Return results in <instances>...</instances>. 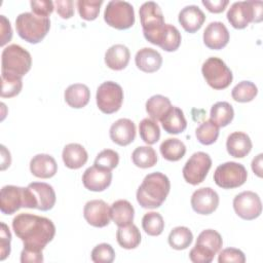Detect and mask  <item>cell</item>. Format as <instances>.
<instances>
[{
    "label": "cell",
    "mask_w": 263,
    "mask_h": 263,
    "mask_svg": "<svg viewBox=\"0 0 263 263\" xmlns=\"http://www.w3.org/2000/svg\"><path fill=\"white\" fill-rule=\"evenodd\" d=\"M12 229L24 247L41 251L55 234V226L51 220L29 213L16 215L12 220Z\"/></svg>",
    "instance_id": "obj_1"
},
{
    "label": "cell",
    "mask_w": 263,
    "mask_h": 263,
    "mask_svg": "<svg viewBox=\"0 0 263 263\" xmlns=\"http://www.w3.org/2000/svg\"><path fill=\"white\" fill-rule=\"evenodd\" d=\"M168 178L160 173L148 174L137 190V201L144 209L159 208L170 193Z\"/></svg>",
    "instance_id": "obj_2"
},
{
    "label": "cell",
    "mask_w": 263,
    "mask_h": 263,
    "mask_svg": "<svg viewBox=\"0 0 263 263\" xmlns=\"http://www.w3.org/2000/svg\"><path fill=\"white\" fill-rule=\"evenodd\" d=\"M139 14L145 39L159 46L166 27L161 8L156 2L148 1L141 5Z\"/></svg>",
    "instance_id": "obj_3"
},
{
    "label": "cell",
    "mask_w": 263,
    "mask_h": 263,
    "mask_svg": "<svg viewBox=\"0 0 263 263\" xmlns=\"http://www.w3.org/2000/svg\"><path fill=\"white\" fill-rule=\"evenodd\" d=\"M32 66V58L28 50L18 44L6 46L1 54V75L22 78Z\"/></svg>",
    "instance_id": "obj_4"
},
{
    "label": "cell",
    "mask_w": 263,
    "mask_h": 263,
    "mask_svg": "<svg viewBox=\"0 0 263 263\" xmlns=\"http://www.w3.org/2000/svg\"><path fill=\"white\" fill-rule=\"evenodd\" d=\"M15 28L18 36L29 43L40 42L50 28L49 17L38 16L33 12H23L16 16Z\"/></svg>",
    "instance_id": "obj_5"
},
{
    "label": "cell",
    "mask_w": 263,
    "mask_h": 263,
    "mask_svg": "<svg viewBox=\"0 0 263 263\" xmlns=\"http://www.w3.org/2000/svg\"><path fill=\"white\" fill-rule=\"evenodd\" d=\"M222 246L223 239L218 231L214 229L202 230L189 253V258L193 263H211Z\"/></svg>",
    "instance_id": "obj_6"
},
{
    "label": "cell",
    "mask_w": 263,
    "mask_h": 263,
    "mask_svg": "<svg viewBox=\"0 0 263 263\" xmlns=\"http://www.w3.org/2000/svg\"><path fill=\"white\" fill-rule=\"evenodd\" d=\"M261 1L234 2L227 11V20L235 29H245L250 23H259L263 17Z\"/></svg>",
    "instance_id": "obj_7"
},
{
    "label": "cell",
    "mask_w": 263,
    "mask_h": 263,
    "mask_svg": "<svg viewBox=\"0 0 263 263\" xmlns=\"http://www.w3.org/2000/svg\"><path fill=\"white\" fill-rule=\"evenodd\" d=\"M55 192L51 185L33 182L25 188V208L49 211L55 203Z\"/></svg>",
    "instance_id": "obj_8"
},
{
    "label": "cell",
    "mask_w": 263,
    "mask_h": 263,
    "mask_svg": "<svg viewBox=\"0 0 263 263\" xmlns=\"http://www.w3.org/2000/svg\"><path fill=\"white\" fill-rule=\"evenodd\" d=\"M201 73L206 83L214 89H224L230 85L233 79L231 70L223 60L211 57L204 61Z\"/></svg>",
    "instance_id": "obj_9"
},
{
    "label": "cell",
    "mask_w": 263,
    "mask_h": 263,
    "mask_svg": "<svg viewBox=\"0 0 263 263\" xmlns=\"http://www.w3.org/2000/svg\"><path fill=\"white\" fill-rule=\"evenodd\" d=\"M104 20L107 25L117 30L128 29L135 24L134 7L129 2L112 0L105 8Z\"/></svg>",
    "instance_id": "obj_10"
},
{
    "label": "cell",
    "mask_w": 263,
    "mask_h": 263,
    "mask_svg": "<svg viewBox=\"0 0 263 263\" xmlns=\"http://www.w3.org/2000/svg\"><path fill=\"white\" fill-rule=\"evenodd\" d=\"M248 178L246 167L238 162L227 161L217 166L214 173L215 183L223 189L237 188L245 184Z\"/></svg>",
    "instance_id": "obj_11"
},
{
    "label": "cell",
    "mask_w": 263,
    "mask_h": 263,
    "mask_svg": "<svg viewBox=\"0 0 263 263\" xmlns=\"http://www.w3.org/2000/svg\"><path fill=\"white\" fill-rule=\"evenodd\" d=\"M98 108L105 114L117 112L123 102L122 87L114 81H105L99 85L96 95Z\"/></svg>",
    "instance_id": "obj_12"
},
{
    "label": "cell",
    "mask_w": 263,
    "mask_h": 263,
    "mask_svg": "<svg viewBox=\"0 0 263 263\" xmlns=\"http://www.w3.org/2000/svg\"><path fill=\"white\" fill-rule=\"evenodd\" d=\"M212 166V159L205 152L198 151L193 153L186 161L183 167L184 180L191 184L197 185L203 182L210 168Z\"/></svg>",
    "instance_id": "obj_13"
},
{
    "label": "cell",
    "mask_w": 263,
    "mask_h": 263,
    "mask_svg": "<svg viewBox=\"0 0 263 263\" xmlns=\"http://www.w3.org/2000/svg\"><path fill=\"white\" fill-rule=\"evenodd\" d=\"M233 209L243 220H254L262 213V202L259 195L253 191H242L233 199Z\"/></svg>",
    "instance_id": "obj_14"
},
{
    "label": "cell",
    "mask_w": 263,
    "mask_h": 263,
    "mask_svg": "<svg viewBox=\"0 0 263 263\" xmlns=\"http://www.w3.org/2000/svg\"><path fill=\"white\" fill-rule=\"evenodd\" d=\"M219 205V195L211 187H202L195 190L191 196V206L200 215L214 213Z\"/></svg>",
    "instance_id": "obj_15"
},
{
    "label": "cell",
    "mask_w": 263,
    "mask_h": 263,
    "mask_svg": "<svg viewBox=\"0 0 263 263\" xmlns=\"http://www.w3.org/2000/svg\"><path fill=\"white\" fill-rule=\"evenodd\" d=\"M83 216L86 222L93 227H105L110 223V206L102 199H92L85 203Z\"/></svg>",
    "instance_id": "obj_16"
},
{
    "label": "cell",
    "mask_w": 263,
    "mask_h": 263,
    "mask_svg": "<svg viewBox=\"0 0 263 263\" xmlns=\"http://www.w3.org/2000/svg\"><path fill=\"white\" fill-rule=\"evenodd\" d=\"M25 208V188L14 185L2 187L0 192V210L4 215H11Z\"/></svg>",
    "instance_id": "obj_17"
},
{
    "label": "cell",
    "mask_w": 263,
    "mask_h": 263,
    "mask_svg": "<svg viewBox=\"0 0 263 263\" xmlns=\"http://www.w3.org/2000/svg\"><path fill=\"white\" fill-rule=\"evenodd\" d=\"M112 181L111 171L92 165L87 167L82 176L84 187L90 191L101 192L107 189Z\"/></svg>",
    "instance_id": "obj_18"
},
{
    "label": "cell",
    "mask_w": 263,
    "mask_h": 263,
    "mask_svg": "<svg viewBox=\"0 0 263 263\" xmlns=\"http://www.w3.org/2000/svg\"><path fill=\"white\" fill-rule=\"evenodd\" d=\"M229 32L221 22L210 23L203 32V43L210 49H222L229 41Z\"/></svg>",
    "instance_id": "obj_19"
},
{
    "label": "cell",
    "mask_w": 263,
    "mask_h": 263,
    "mask_svg": "<svg viewBox=\"0 0 263 263\" xmlns=\"http://www.w3.org/2000/svg\"><path fill=\"white\" fill-rule=\"evenodd\" d=\"M110 139L119 146L129 145L136 138V125L128 118H120L112 123L109 130Z\"/></svg>",
    "instance_id": "obj_20"
},
{
    "label": "cell",
    "mask_w": 263,
    "mask_h": 263,
    "mask_svg": "<svg viewBox=\"0 0 263 263\" xmlns=\"http://www.w3.org/2000/svg\"><path fill=\"white\" fill-rule=\"evenodd\" d=\"M178 20L186 32L195 33L203 25L205 15L198 6L187 5L179 12Z\"/></svg>",
    "instance_id": "obj_21"
},
{
    "label": "cell",
    "mask_w": 263,
    "mask_h": 263,
    "mask_svg": "<svg viewBox=\"0 0 263 263\" xmlns=\"http://www.w3.org/2000/svg\"><path fill=\"white\" fill-rule=\"evenodd\" d=\"M30 171L37 178L48 179L57 174L58 164L51 155L41 153L33 156L31 159Z\"/></svg>",
    "instance_id": "obj_22"
},
{
    "label": "cell",
    "mask_w": 263,
    "mask_h": 263,
    "mask_svg": "<svg viewBox=\"0 0 263 263\" xmlns=\"http://www.w3.org/2000/svg\"><path fill=\"white\" fill-rule=\"evenodd\" d=\"M135 63L138 69L146 73L156 72L162 65L161 54L151 47H144L137 51Z\"/></svg>",
    "instance_id": "obj_23"
},
{
    "label": "cell",
    "mask_w": 263,
    "mask_h": 263,
    "mask_svg": "<svg viewBox=\"0 0 263 263\" xmlns=\"http://www.w3.org/2000/svg\"><path fill=\"white\" fill-rule=\"evenodd\" d=\"M253 144L250 137L242 132H234L230 134L226 141L227 152L236 158L247 156L252 150Z\"/></svg>",
    "instance_id": "obj_24"
},
{
    "label": "cell",
    "mask_w": 263,
    "mask_h": 263,
    "mask_svg": "<svg viewBox=\"0 0 263 263\" xmlns=\"http://www.w3.org/2000/svg\"><path fill=\"white\" fill-rule=\"evenodd\" d=\"M62 158L67 167L71 170H77L86 163L88 154L82 145L77 143H70L64 147Z\"/></svg>",
    "instance_id": "obj_25"
},
{
    "label": "cell",
    "mask_w": 263,
    "mask_h": 263,
    "mask_svg": "<svg viewBox=\"0 0 263 263\" xmlns=\"http://www.w3.org/2000/svg\"><path fill=\"white\" fill-rule=\"evenodd\" d=\"M130 58L129 49L123 44H114L110 46L105 53V64L112 70L119 71L124 69Z\"/></svg>",
    "instance_id": "obj_26"
},
{
    "label": "cell",
    "mask_w": 263,
    "mask_h": 263,
    "mask_svg": "<svg viewBox=\"0 0 263 263\" xmlns=\"http://www.w3.org/2000/svg\"><path fill=\"white\" fill-rule=\"evenodd\" d=\"M66 103L75 109L85 107L90 99V90L87 85L82 83H74L69 85L64 93Z\"/></svg>",
    "instance_id": "obj_27"
},
{
    "label": "cell",
    "mask_w": 263,
    "mask_h": 263,
    "mask_svg": "<svg viewBox=\"0 0 263 263\" xmlns=\"http://www.w3.org/2000/svg\"><path fill=\"white\" fill-rule=\"evenodd\" d=\"M110 215L113 222L118 227H122L133 223L135 210L128 200L118 199L111 204Z\"/></svg>",
    "instance_id": "obj_28"
},
{
    "label": "cell",
    "mask_w": 263,
    "mask_h": 263,
    "mask_svg": "<svg viewBox=\"0 0 263 263\" xmlns=\"http://www.w3.org/2000/svg\"><path fill=\"white\" fill-rule=\"evenodd\" d=\"M163 129L172 135H177L185 130L187 121L185 119L183 111L175 106L167 111V113L160 120Z\"/></svg>",
    "instance_id": "obj_29"
},
{
    "label": "cell",
    "mask_w": 263,
    "mask_h": 263,
    "mask_svg": "<svg viewBox=\"0 0 263 263\" xmlns=\"http://www.w3.org/2000/svg\"><path fill=\"white\" fill-rule=\"evenodd\" d=\"M116 239L118 245L126 250L136 249L141 242V233L135 224L118 227L116 232Z\"/></svg>",
    "instance_id": "obj_30"
},
{
    "label": "cell",
    "mask_w": 263,
    "mask_h": 263,
    "mask_svg": "<svg viewBox=\"0 0 263 263\" xmlns=\"http://www.w3.org/2000/svg\"><path fill=\"white\" fill-rule=\"evenodd\" d=\"M171 108L170 99L161 95H154L146 102V111L154 121H160Z\"/></svg>",
    "instance_id": "obj_31"
},
{
    "label": "cell",
    "mask_w": 263,
    "mask_h": 263,
    "mask_svg": "<svg viewBox=\"0 0 263 263\" xmlns=\"http://www.w3.org/2000/svg\"><path fill=\"white\" fill-rule=\"evenodd\" d=\"M159 150L164 159L168 161H178L185 155L186 146L177 138H168L160 144Z\"/></svg>",
    "instance_id": "obj_32"
},
{
    "label": "cell",
    "mask_w": 263,
    "mask_h": 263,
    "mask_svg": "<svg viewBox=\"0 0 263 263\" xmlns=\"http://www.w3.org/2000/svg\"><path fill=\"white\" fill-rule=\"evenodd\" d=\"M210 116L211 120L219 127H224L232 121L234 117V110L228 102H217L212 106Z\"/></svg>",
    "instance_id": "obj_33"
},
{
    "label": "cell",
    "mask_w": 263,
    "mask_h": 263,
    "mask_svg": "<svg viewBox=\"0 0 263 263\" xmlns=\"http://www.w3.org/2000/svg\"><path fill=\"white\" fill-rule=\"evenodd\" d=\"M167 240L168 245L173 249L181 251L187 249L191 245L193 240V234L188 227L178 226L173 228V230L170 232Z\"/></svg>",
    "instance_id": "obj_34"
},
{
    "label": "cell",
    "mask_w": 263,
    "mask_h": 263,
    "mask_svg": "<svg viewBox=\"0 0 263 263\" xmlns=\"http://www.w3.org/2000/svg\"><path fill=\"white\" fill-rule=\"evenodd\" d=\"M134 164L141 168L152 167L157 162V154L150 146H139L132 153Z\"/></svg>",
    "instance_id": "obj_35"
},
{
    "label": "cell",
    "mask_w": 263,
    "mask_h": 263,
    "mask_svg": "<svg viewBox=\"0 0 263 263\" xmlns=\"http://www.w3.org/2000/svg\"><path fill=\"white\" fill-rule=\"evenodd\" d=\"M195 136L199 143L203 145H211L215 143L219 137V126L211 119L205 120L197 126Z\"/></svg>",
    "instance_id": "obj_36"
},
{
    "label": "cell",
    "mask_w": 263,
    "mask_h": 263,
    "mask_svg": "<svg viewBox=\"0 0 263 263\" xmlns=\"http://www.w3.org/2000/svg\"><path fill=\"white\" fill-rule=\"evenodd\" d=\"M142 227L148 235L158 236L164 229L163 218L157 212L146 213L142 218Z\"/></svg>",
    "instance_id": "obj_37"
},
{
    "label": "cell",
    "mask_w": 263,
    "mask_h": 263,
    "mask_svg": "<svg viewBox=\"0 0 263 263\" xmlns=\"http://www.w3.org/2000/svg\"><path fill=\"white\" fill-rule=\"evenodd\" d=\"M258 93V88L255 83L251 81H240L237 83L231 91V97L234 101L239 103H247L251 102L255 99Z\"/></svg>",
    "instance_id": "obj_38"
},
{
    "label": "cell",
    "mask_w": 263,
    "mask_h": 263,
    "mask_svg": "<svg viewBox=\"0 0 263 263\" xmlns=\"http://www.w3.org/2000/svg\"><path fill=\"white\" fill-rule=\"evenodd\" d=\"M141 139L148 145L155 144L160 138V128L156 121L151 118H144L139 124Z\"/></svg>",
    "instance_id": "obj_39"
},
{
    "label": "cell",
    "mask_w": 263,
    "mask_h": 263,
    "mask_svg": "<svg viewBox=\"0 0 263 263\" xmlns=\"http://www.w3.org/2000/svg\"><path fill=\"white\" fill-rule=\"evenodd\" d=\"M102 0H78L77 8L79 15L85 21H93L98 17Z\"/></svg>",
    "instance_id": "obj_40"
},
{
    "label": "cell",
    "mask_w": 263,
    "mask_h": 263,
    "mask_svg": "<svg viewBox=\"0 0 263 263\" xmlns=\"http://www.w3.org/2000/svg\"><path fill=\"white\" fill-rule=\"evenodd\" d=\"M181 34L179 30L170 24H166L165 32L162 38V41L159 45L165 51H175L179 48L181 44Z\"/></svg>",
    "instance_id": "obj_41"
},
{
    "label": "cell",
    "mask_w": 263,
    "mask_h": 263,
    "mask_svg": "<svg viewBox=\"0 0 263 263\" xmlns=\"http://www.w3.org/2000/svg\"><path fill=\"white\" fill-rule=\"evenodd\" d=\"M118 162L119 155L116 151L112 149H104L97 155L93 165L108 171H112L118 165Z\"/></svg>",
    "instance_id": "obj_42"
},
{
    "label": "cell",
    "mask_w": 263,
    "mask_h": 263,
    "mask_svg": "<svg viewBox=\"0 0 263 263\" xmlns=\"http://www.w3.org/2000/svg\"><path fill=\"white\" fill-rule=\"evenodd\" d=\"M2 88L1 97L2 98H12L18 95L23 87L22 78L12 77L8 75H1Z\"/></svg>",
    "instance_id": "obj_43"
},
{
    "label": "cell",
    "mask_w": 263,
    "mask_h": 263,
    "mask_svg": "<svg viewBox=\"0 0 263 263\" xmlns=\"http://www.w3.org/2000/svg\"><path fill=\"white\" fill-rule=\"evenodd\" d=\"M90 257L95 263H111L115 259V252L111 245L103 242L92 249Z\"/></svg>",
    "instance_id": "obj_44"
},
{
    "label": "cell",
    "mask_w": 263,
    "mask_h": 263,
    "mask_svg": "<svg viewBox=\"0 0 263 263\" xmlns=\"http://www.w3.org/2000/svg\"><path fill=\"white\" fill-rule=\"evenodd\" d=\"M219 263H243L246 262V256L242 251L235 248H227L220 252L218 257Z\"/></svg>",
    "instance_id": "obj_45"
},
{
    "label": "cell",
    "mask_w": 263,
    "mask_h": 263,
    "mask_svg": "<svg viewBox=\"0 0 263 263\" xmlns=\"http://www.w3.org/2000/svg\"><path fill=\"white\" fill-rule=\"evenodd\" d=\"M10 241L11 233L8 226L2 222L0 230V260H5L10 254Z\"/></svg>",
    "instance_id": "obj_46"
},
{
    "label": "cell",
    "mask_w": 263,
    "mask_h": 263,
    "mask_svg": "<svg viewBox=\"0 0 263 263\" xmlns=\"http://www.w3.org/2000/svg\"><path fill=\"white\" fill-rule=\"evenodd\" d=\"M32 12L38 16L48 17V15L53 11L54 3L50 0H32L30 2Z\"/></svg>",
    "instance_id": "obj_47"
},
{
    "label": "cell",
    "mask_w": 263,
    "mask_h": 263,
    "mask_svg": "<svg viewBox=\"0 0 263 263\" xmlns=\"http://www.w3.org/2000/svg\"><path fill=\"white\" fill-rule=\"evenodd\" d=\"M21 262L22 263H28V262L41 263V262H43L42 251L33 249V248L24 247V249L21 253Z\"/></svg>",
    "instance_id": "obj_48"
},
{
    "label": "cell",
    "mask_w": 263,
    "mask_h": 263,
    "mask_svg": "<svg viewBox=\"0 0 263 263\" xmlns=\"http://www.w3.org/2000/svg\"><path fill=\"white\" fill-rule=\"evenodd\" d=\"M54 3L55 10L62 18H70L74 14V3L72 0H57Z\"/></svg>",
    "instance_id": "obj_49"
},
{
    "label": "cell",
    "mask_w": 263,
    "mask_h": 263,
    "mask_svg": "<svg viewBox=\"0 0 263 263\" xmlns=\"http://www.w3.org/2000/svg\"><path fill=\"white\" fill-rule=\"evenodd\" d=\"M0 45L4 46L7 42H9L12 38V29L10 26L9 20L6 18L5 15H0Z\"/></svg>",
    "instance_id": "obj_50"
},
{
    "label": "cell",
    "mask_w": 263,
    "mask_h": 263,
    "mask_svg": "<svg viewBox=\"0 0 263 263\" xmlns=\"http://www.w3.org/2000/svg\"><path fill=\"white\" fill-rule=\"evenodd\" d=\"M201 2L208 8L209 11L214 12V13L222 12L226 8L228 3H229L228 0H214V1L202 0Z\"/></svg>",
    "instance_id": "obj_51"
},
{
    "label": "cell",
    "mask_w": 263,
    "mask_h": 263,
    "mask_svg": "<svg viewBox=\"0 0 263 263\" xmlns=\"http://www.w3.org/2000/svg\"><path fill=\"white\" fill-rule=\"evenodd\" d=\"M11 163V156L4 145H1V171H4Z\"/></svg>",
    "instance_id": "obj_52"
},
{
    "label": "cell",
    "mask_w": 263,
    "mask_h": 263,
    "mask_svg": "<svg viewBox=\"0 0 263 263\" xmlns=\"http://www.w3.org/2000/svg\"><path fill=\"white\" fill-rule=\"evenodd\" d=\"M262 157H263V154H262V153L258 154V155L252 160V164H251L253 172H254L259 178L262 177Z\"/></svg>",
    "instance_id": "obj_53"
}]
</instances>
